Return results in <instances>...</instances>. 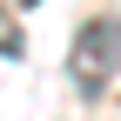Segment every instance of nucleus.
I'll return each instance as SVG.
<instances>
[{"label": "nucleus", "instance_id": "3", "mask_svg": "<svg viewBox=\"0 0 121 121\" xmlns=\"http://www.w3.org/2000/svg\"><path fill=\"white\" fill-rule=\"evenodd\" d=\"M20 7H34V0H20Z\"/></svg>", "mask_w": 121, "mask_h": 121}, {"label": "nucleus", "instance_id": "1", "mask_svg": "<svg viewBox=\"0 0 121 121\" xmlns=\"http://www.w3.org/2000/svg\"><path fill=\"white\" fill-rule=\"evenodd\" d=\"M67 74H74L81 94H108V81L121 74V13L81 20V34H74V47H67Z\"/></svg>", "mask_w": 121, "mask_h": 121}, {"label": "nucleus", "instance_id": "2", "mask_svg": "<svg viewBox=\"0 0 121 121\" xmlns=\"http://www.w3.org/2000/svg\"><path fill=\"white\" fill-rule=\"evenodd\" d=\"M0 54H7V60L27 54V34H20V20H7V7H0Z\"/></svg>", "mask_w": 121, "mask_h": 121}]
</instances>
